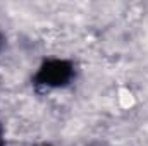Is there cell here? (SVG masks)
<instances>
[{"instance_id":"cell-1","label":"cell","mask_w":148,"mask_h":146,"mask_svg":"<svg viewBox=\"0 0 148 146\" xmlns=\"http://www.w3.org/2000/svg\"><path fill=\"white\" fill-rule=\"evenodd\" d=\"M76 67L66 59H48L45 60L35 74V84L43 88H64L74 77Z\"/></svg>"},{"instance_id":"cell-3","label":"cell","mask_w":148,"mask_h":146,"mask_svg":"<svg viewBox=\"0 0 148 146\" xmlns=\"http://www.w3.org/2000/svg\"><path fill=\"white\" fill-rule=\"evenodd\" d=\"M36 146H52V145H36Z\"/></svg>"},{"instance_id":"cell-4","label":"cell","mask_w":148,"mask_h":146,"mask_svg":"<svg viewBox=\"0 0 148 146\" xmlns=\"http://www.w3.org/2000/svg\"><path fill=\"white\" fill-rule=\"evenodd\" d=\"M0 48H2V36H0Z\"/></svg>"},{"instance_id":"cell-2","label":"cell","mask_w":148,"mask_h":146,"mask_svg":"<svg viewBox=\"0 0 148 146\" xmlns=\"http://www.w3.org/2000/svg\"><path fill=\"white\" fill-rule=\"evenodd\" d=\"M0 146H5V138H3V129L0 126Z\"/></svg>"}]
</instances>
